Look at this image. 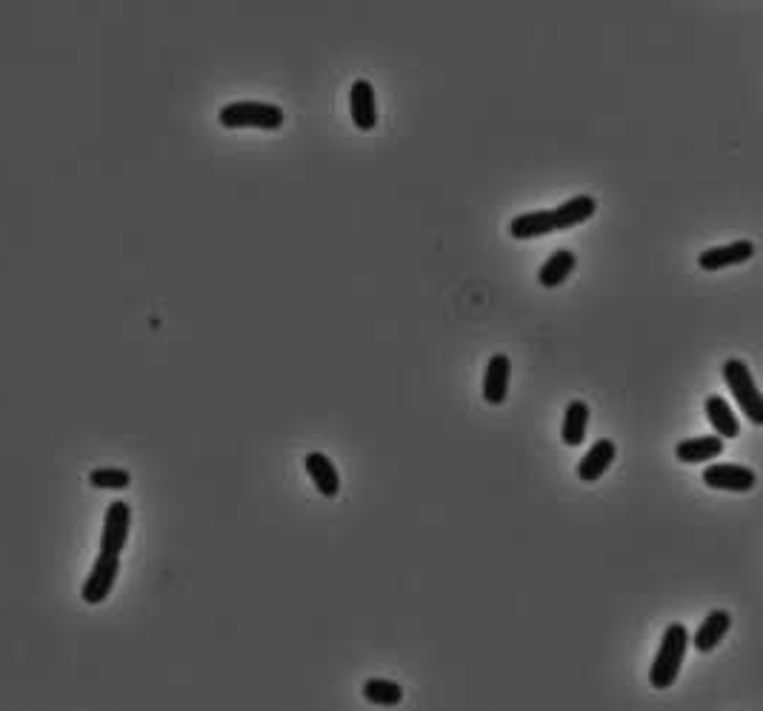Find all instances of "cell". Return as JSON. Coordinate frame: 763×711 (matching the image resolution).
<instances>
[{
  "mask_svg": "<svg viewBox=\"0 0 763 711\" xmlns=\"http://www.w3.org/2000/svg\"><path fill=\"white\" fill-rule=\"evenodd\" d=\"M598 212V203L589 195H578V198L566 200L558 209H543V212H526L509 223V235L515 240H535V237H546L552 232H566L575 229Z\"/></svg>",
  "mask_w": 763,
  "mask_h": 711,
  "instance_id": "6da1fadb",
  "label": "cell"
},
{
  "mask_svg": "<svg viewBox=\"0 0 763 711\" xmlns=\"http://www.w3.org/2000/svg\"><path fill=\"white\" fill-rule=\"evenodd\" d=\"M686 649H689V629L683 623H672L666 626L661 640V649L655 654V663L649 669V683L652 689H672L678 683V674H681L683 657H686Z\"/></svg>",
  "mask_w": 763,
  "mask_h": 711,
  "instance_id": "7a4b0ae2",
  "label": "cell"
},
{
  "mask_svg": "<svg viewBox=\"0 0 763 711\" xmlns=\"http://www.w3.org/2000/svg\"><path fill=\"white\" fill-rule=\"evenodd\" d=\"M223 129H263L275 132L283 126V109L275 103H258V100H235L226 103L218 112Z\"/></svg>",
  "mask_w": 763,
  "mask_h": 711,
  "instance_id": "3957f363",
  "label": "cell"
},
{
  "mask_svg": "<svg viewBox=\"0 0 763 711\" xmlns=\"http://www.w3.org/2000/svg\"><path fill=\"white\" fill-rule=\"evenodd\" d=\"M723 383L729 386V392L735 397V403L741 406V412L755 426H761L763 423V397L758 392V386H755V377L749 372V366L738 360V357H732V360H726L723 363Z\"/></svg>",
  "mask_w": 763,
  "mask_h": 711,
  "instance_id": "277c9868",
  "label": "cell"
},
{
  "mask_svg": "<svg viewBox=\"0 0 763 711\" xmlns=\"http://www.w3.org/2000/svg\"><path fill=\"white\" fill-rule=\"evenodd\" d=\"M118 574H121V554H98L95 563H92V572L83 580V603H89V606H101V603H106V597L112 594L115 583H118Z\"/></svg>",
  "mask_w": 763,
  "mask_h": 711,
  "instance_id": "5b68a950",
  "label": "cell"
},
{
  "mask_svg": "<svg viewBox=\"0 0 763 711\" xmlns=\"http://www.w3.org/2000/svg\"><path fill=\"white\" fill-rule=\"evenodd\" d=\"M703 483L715 492L746 494L758 486V474L746 466H735V463H715V466L703 469Z\"/></svg>",
  "mask_w": 763,
  "mask_h": 711,
  "instance_id": "8992f818",
  "label": "cell"
},
{
  "mask_svg": "<svg viewBox=\"0 0 763 711\" xmlns=\"http://www.w3.org/2000/svg\"><path fill=\"white\" fill-rule=\"evenodd\" d=\"M129 529H132V506L126 500L109 503L106 517H103L101 552L121 554L126 549V540H129Z\"/></svg>",
  "mask_w": 763,
  "mask_h": 711,
  "instance_id": "52a82bcc",
  "label": "cell"
},
{
  "mask_svg": "<svg viewBox=\"0 0 763 711\" xmlns=\"http://www.w3.org/2000/svg\"><path fill=\"white\" fill-rule=\"evenodd\" d=\"M755 257V243L752 240H735V243H726V246H712L698 255V266L703 272H721V269H729V266H741L746 260Z\"/></svg>",
  "mask_w": 763,
  "mask_h": 711,
  "instance_id": "ba28073f",
  "label": "cell"
},
{
  "mask_svg": "<svg viewBox=\"0 0 763 711\" xmlns=\"http://www.w3.org/2000/svg\"><path fill=\"white\" fill-rule=\"evenodd\" d=\"M349 112H352V123L361 132H372L378 126V100H375V89L369 80H355L349 89Z\"/></svg>",
  "mask_w": 763,
  "mask_h": 711,
  "instance_id": "9c48e42d",
  "label": "cell"
},
{
  "mask_svg": "<svg viewBox=\"0 0 763 711\" xmlns=\"http://www.w3.org/2000/svg\"><path fill=\"white\" fill-rule=\"evenodd\" d=\"M509 377H512V363L506 355H492L486 369H483V400L489 406H503L509 397Z\"/></svg>",
  "mask_w": 763,
  "mask_h": 711,
  "instance_id": "30bf717a",
  "label": "cell"
},
{
  "mask_svg": "<svg viewBox=\"0 0 763 711\" xmlns=\"http://www.w3.org/2000/svg\"><path fill=\"white\" fill-rule=\"evenodd\" d=\"M615 457H618V446L609 440V437H601V440H595L592 443V449L583 455V460L578 463V477H581V483H598L603 474L609 472V466L615 463Z\"/></svg>",
  "mask_w": 763,
  "mask_h": 711,
  "instance_id": "8fae6325",
  "label": "cell"
},
{
  "mask_svg": "<svg viewBox=\"0 0 763 711\" xmlns=\"http://www.w3.org/2000/svg\"><path fill=\"white\" fill-rule=\"evenodd\" d=\"M303 466H306L309 480L315 483V489L323 497H329V500L338 497V492H341V474H338L335 463L329 457L323 455V452H309V455L303 457Z\"/></svg>",
  "mask_w": 763,
  "mask_h": 711,
  "instance_id": "7c38bea8",
  "label": "cell"
},
{
  "mask_svg": "<svg viewBox=\"0 0 763 711\" xmlns=\"http://www.w3.org/2000/svg\"><path fill=\"white\" fill-rule=\"evenodd\" d=\"M732 629V614L723 612V609H715V612L706 614L698 632H695V640L689 637V646H695L698 652L709 654L718 649V643H723V637Z\"/></svg>",
  "mask_w": 763,
  "mask_h": 711,
  "instance_id": "4fadbf2b",
  "label": "cell"
},
{
  "mask_svg": "<svg viewBox=\"0 0 763 711\" xmlns=\"http://www.w3.org/2000/svg\"><path fill=\"white\" fill-rule=\"evenodd\" d=\"M723 437L718 435H701V437H686L675 446V457L686 463V466H698L706 460H715L723 455Z\"/></svg>",
  "mask_w": 763,
  "mask_h": 711,
  "instance_id": "5bb4252c",
  "label": "cell"
},
{
  "mask_svg": "<svg viewBox=\"0 0 763 711\" xmlns=\"http://www.w3.org/2000/svg\"><path fill=\"white\" fill-rule=\"evenodd\" d=\"M703 409H706V420L712 423L715 435L723 437V440L741 435V423H738V417H735V412H732V406H729L721 395L706 397Z\"/></svg>",
  "mask_w": 763,
  "mask_h": 711,
  "instance_id": "9a60e30c",
  "label": "cell"
},
{
  "mask_svg": "<svg viewBox=\"0 0 763 711\" xmlns=\"http://www.w3.org/2000/svg\"><path fill=\"white\" fill-rule=\"evenodd\" d=\"M575 266H578V257L572 255L569 249H555L541 266L538 280H541V286H546V289H558L575 272Z\"/></svg>",
  "mask_w": 763,
  "mask_h": 711,
  "instance_id": "2e32d148",
  "label": "cell"
},
{
  "mask_svg": "<svg viewBox=\"0 0 763 711\" xmlns=\"http://www.w3.org/2000/svg\"><path fill=\"white\" fill-rule=\"evenodd\" d=\"M586 429H589V406L583 400H572L563 412L561 440L569 449H575L586 440Z\"/></svg>",
  "mask_w": 763,
  "mask_h": 711,
  "instance_id": "e0dca14e",
  "label": "cell"
},
{
  "mask_svg": "<svg viewBox=\"0 0 763 711\" xmlns=\"http://www.w3.org/2000/svg\"><path fill=\"white\" fill-rule=\"evenodd\" d=\"M363 697H366V703H372V706H398L403 700V689L398 683H392V680H383V677H369L366 683H363Z\"/></svg>",
  "mask_w": 763,
  "mask_h": 711,
  "instance_id": "ac0fdd59",
  "label": "cell"
},
{
  "mask_svg": "<svg viewBox=\"0 0 763 711\" xmlns=\"http://www.w3.org/2000/svg\"><path fill=\"white\" fill-rule=\"evenodd\" d=\"M89 483L95 489H112V492H123L132 486V474L126 469H95L89 472Z\"/></svg>",
  "mask_w": 763,
  "mask_h": 711,
  "instance_id": "d6986e66",
  "label": "cell"
}]
</instances>
